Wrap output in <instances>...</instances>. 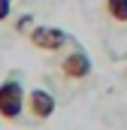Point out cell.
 Returning <instances> with one entry per match:
<instances>
[{"instance_id": "52a82bcc", "label": "cell", "mask_w": 127, "mask_h": 130, "mask_svg": "<svg viewBox=\"0 0 127 130\" xmlns=\"http://www.w3.org/2000/svg\"><path fill=\"white\" fill-rule=\"evenodd\" d=\"M12 12V0H0V21H6Z\"/></svg>"}, {"instance_id": "7a4b0ae2", "label": "cell", "mask_w": 127, "mask_h": 130, "mask_svg": "<svg viewBox=\"0 0 127 130\" xmlns=\"http://www.w3.org/2000/svg\"><path fill=\"white\" fill-rule=\"evenodd\" d=\"M58 73L64 79H70V82H85L91 76V58L82 48H70L61 58V64H58Z\"/></svg>"}, {"instance_id": "5b68a950", "label": "cell", "mask_w": 127, "mask_h": 130, "mask_svg": "<svg viewBox=\"0 0 127 130\" xmlns=\"http://www.w3.org/2000/svg\"><path fill=\"white\" fill-rule=\"evenodd\" d=\"M103 9L115 24H127V0H106Z\"/></svg>"}, {"instance_id": "3957f363", "label": "cell", "mask_w": 127, "mask_h": 130, "mask_svg": "<svg viewBox=\"0 0 127 130\" xmlns=\"http://www.w3.org/2000/svg\"><path fill=\"white\" fill-rule=\"evenodd\" d=\"M27 39H30L33 48L39 52H61L64 45L70 42V36L61 30V27H45V24H36L27 30Z\"/></svg>"}, {"instance_id": "277c9868", "label": "cell", "mask_w": 127, "mask_h": 130, "mask_svg": "<svg viewBox=\"0 0 127 130\" xmlns=\"http://www.w3.org/2000/svg\"><path fill=\"white\" fill-rule=\"evenodd\" d=\"M24 106H27V112H30L36 121H45V118H52L55 115V97L49 94V91H42V88H33L27 91V97H24Z\"/></svg>"}, {"instance_id": "6da1fadb", "label": "cell", "mask_w": 127, "mask_h": 130, "mask_svg": "<svg viewBox=\"0 0 127 130\" xmlns=\"http://www.w3.org/2000/svg\"><path fill=\"white\" fill-rule=\"evenodd\" d=\"M21 109H24V88H21V82L12 76V79H6V82L0 85V115L12 121V118L21 115Z\"/></svg>"}, {"instance_id": "8992f818", "label": "cell", "mask_w": 127, "mask_h": 130, "mask_svg": "<svg viewBox=\"0 0 127 130\" xmlns=\"http://www.w3.org/2000/svg\"><path fill=\"white\" fill-rule=\"evenodd\" d=\"M30 24H33V15H21L18 24H15V30H18V33H27V30H30Z\"/></svg>"}]
</instances>
